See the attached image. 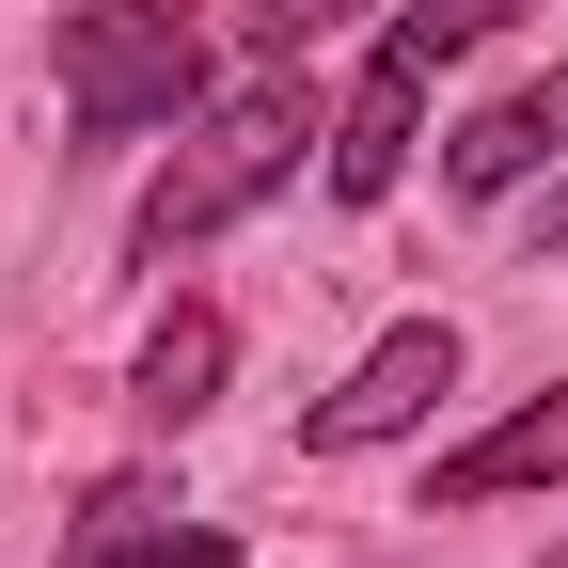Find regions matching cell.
I'll use <instances>...</instances> for the list:
<instances>
[{"mask_svg":"<svg viewBox=\"0 0 568 568\" xmlns=\"http://www.w3.org/2000/svg\"><path fill=\"white\" fill-rule=\"evenodd\" d=\"M443 395H458V332H443V316H410V332H379L364 364H347V379H332V395L301 410V443H316V458H364V443H410V426L443 410Z\"/></svg>","mask_w":568,"mask_h":568,"instance_id":"cell-3","label":"cell"},{"mask_svg":"<svg viewBox=\"0 0 568 568\" xmlns=\"http://www.w3.org/2000/svg\"><path fill=\"white\" fill-rule=\"evenodd\" d=\"M301 142H332V126H316L301 95H284V80H253V95H222V111H190V142L159 159V190L126 205V253H142V268L205 253L222 222H253V205H268L284 174H301Z\"/></svg>","mask_w":568,"mask_h":568,"instance_id":"cell-1","label":"cell"},{"mask_svg":"<svg viewBox=\"0 0 568 568\" xmlns=\"http://www.w3.org/2000/svg\"><path fill=\"white\" fill-rule=\"evenodd\" d=\"M552 568H568V552H552Z\"/></svg>","mask_w":568,"mask_h":568,"instance_id":"cell-11","label":"cell"},{"mask_svg":"<svg viewBox=\"0 0 568 568\" xmlns=\"http://www.w3.org/2000/svg\"><path fill=\"white\" fill-rule=\"evenodd\" d=\"M537 159H568V63H552V80H521V95H489L458 142H443V174L489 205V190H521Z\"/></svg>","mask_w":568,"mask_h":568,"instance_id":"cell-7","label":"cell"},{"mask_svg":"<svg viewBox=\"0 0 568 568\" xmlns=\"http://www.w3.org/2000/svg\"><path fill=\"white\" fill-rule=\"evenodd\" d=\"M222 364H237V332L205 316V301H174V316H159V347H142V410H159V426H190L205 395H222Z\"/></svg>","mask_w":568,"mask_h":568,"instance_id":"cell-8","label":"cell"},{"mask_svg":"<svg viewBox=\"0 0 568 568\" xmlns=\"http://www.w3.org/2000/svg\"><path fill=\"white\" fill-rule=\"evenodd\" d=\"M537 253H568V190H537Z\"/></svg>","mask_w":568,"mask_h":568,"instance_id":"cell-10","label":"cell"},{"mask_svg":"<svg viewBox=\"0 0 568 568\" xmlns=\"http://www.w3.org/2000/svg\"><path fill=\"white\" fill-rule=\"evenodd\" d=\"M237 17H253V48H316V32L347 17V0H237Z\"/></svg>","mask_w":568,"mask_h":568,"instance_id":"cell-9","label":"cell"},{"mask_svg":"<svg viewBox=\"0 0 568 568\" xmlns=\"http://www.w3.org/2000/svg\"><path fill=\"white\" fill-rule=\"evenodd\" d=\"M63 568H237V537L222 521H190L159 474H111L80 521H63Z\"/></svg>","mask_w":568,"mask_h":568,"instance_id":"cell-5","label":"cell"},{"mask_svg":"<svg viewBox=\"0 0 568 568\" xmlns=\"http://www.w3.org/2000/svg\"><path fill=\"white\" fill-rule=\"evenodd\" d=\"M426 80H443V63H426V32L395 17V32H379V63H364V80H347L332 142H316V174H332V205H379V190L410 174V126H426Z\"/></svg>","mask_w":568,"mask_h":568,"instance_id":"cell-4","label":"cell"},{"mask_svg":"<svg viewBox=\"0 0 568 568\" xmlns=\"http://www.w3.org/2000/svg\"><path fill=\"white\" fill-rule=\"evenodd\" d=\"M506 489H568V379L537 410H506L489 443H458L443 474H426V506H506Z\"/></svg>","mask_w":568,"mask_h":568,"instance_id":"cell-6","label":"cell"},{"mask_svg":"<svg viewBox=\"0 0 568 568\" xmlns=\"http://www.w3.org/2000/svg\"><path fill=\"white\" fill-rule=\"evenodd\" d=\"M63 111L80 142H142L205 111V17L190 0H80L63 17Z\"/></svg>","mask_w":568,"mask_h":568,"instance_id":"cell-2","label":"cell"}]
</instances>
